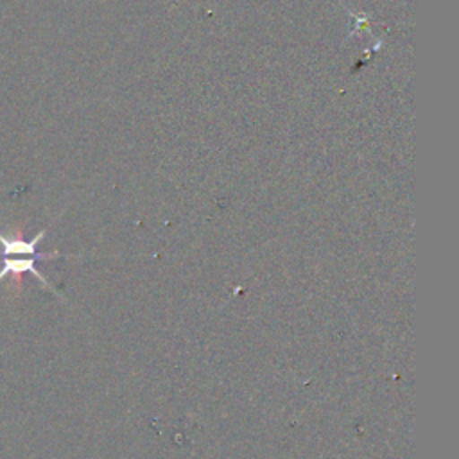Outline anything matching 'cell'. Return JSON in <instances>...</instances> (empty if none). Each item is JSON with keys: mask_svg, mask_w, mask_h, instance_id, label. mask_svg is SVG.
<instances>
[{"mask_svg": "<svg viewBox=\"0 0 459 459\" xmlns=\"http://www.w3.org/2000/svg\"><path fill=\"white\" fill-rule=\"evenodd\" d=\"M61 256V253L57 251H52V253H39V255H34V256H29V258H11V256H4L2 260V269H0V280L5 278L7 274H22V273H30L32 276H36L48 290H52L54 294H57V290L48 283V280L38 271L36 267V262L38 260H48V258H57Z\"/></svg>", "mask_w": 459, "mask_h": 459, "instance_id": "6da1fadb", "label": "cell"}, {"mask_svg": "<svg viewBox=\"0 0 459 459\" xmlns=\"http://www.w3.org/2000/svg\"><path fill=\"white\" fill-rule=\"evenodd\" d=\"M47 230H41L36 237H32L30 240H23V238H13V237H5L0 233V244H2V253L4 256H11V255H39L38 253V244L43 240Z\"/></svg>", "mask_w": 459, "mask_h": 459, "instance_id": "7a4b0ae2", "label": "cell"}]
</instances>
